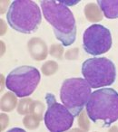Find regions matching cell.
<instances>
[{
    "mask_svg": "<svg viewBox=\"0 0 118 132\" xmlns=\"http://www.w3.org/2000/svg\"><path fill=\"white\" fill-rule=\"evenodd\" d=\"M8 122V116L6 115V114H1V124L2 123H4L3 124V126H1V130L2 129H5V128L6 127V123Z\"/></svg>",
    "mask_w": 118,
    "mask_h": 132,
    "instance_id": "17",
    "label": "cell"
},
{
    "mask_svg": "<svg viewBox=\"0 0 118 132\" xmlns=\"http://www.w3.org/2000/svg\"><path fill=\"white\" fill-rule=\"evenodd\" d=\"M28 50L35 60L42 61L46 58L47 47L43 40L39 38H33L28 42Z\"/></svg>",
    "mask_w": 118,
    "mask_h": 132,
    "instance_id": "9",
    "label": "cell"
},
{
    "mask_svg": "<svg viewBox=\"0 0 118 132\" xmlns=\"http://www.w3.org/2000/svg\"><path fill=\"white\" fill-rule=\"evenodd\" d=\"M17 99L11 92H8L1 100V109L5 111H11L17 106Z\"/></svg>",
    "mask_w": 118,
    "mask_h": 132,
    "instance_id": "12",
    "label": "cell"
},
{
    "mask_svg": "<svg viewBox=\"0 0 118 132\" xmlns=\"http://www.w3.org/2000/svg\"><path fill=\"white\" fill-rule=\"evenodd\" d=\"M50 54L57 58H62L63 54V47L60 45H52L50 49Z\"/></svg>",
    "mask_w": 118,
    "mask_h": 132,
    "instance_id": "16",
    "label": "cell"
},
{
    "mask_svg": "<svg viewBox=\"0 0 118 132\" xmlns=\"http://www.w3.org/2000/svg\"><path fill=\"white\" fill-rule=\"evenodd\" d=\"M40 5L45 18L52 26L57 40L64 46L74 44L76 38V23L68 6L54 0H42Z\"/></svg>",
    "mask_w": 118,
    "mask_h": 132,
    "instance_id": "1",
    "label": "cell"
},
{
    "mask_svg": "<svg viewBox=\"0 0 118 132\" xmlns=\"http://www.w3.org/2000/svg\"><path fill=\"white\" fill-rule=\"evenodd\" d=\"M25 126L29 129H34V128H37L39 126V122H40V118H38L35 115H29L26 116L23 120Z\"/></svg>",
    "mask_w": 118,
    "mask_h": 132,
    "instance_id": "13",
    "label": "cell"
},
{
    "mask_svg": "<svg viewBox=\"0 0 118 132\" xmlns=\"http://www.w3.org/2000/svg\"><path fill=\"white\" fill-rule=\"evenodd\" d=\"M91 93L90 85L82 78L67 79L60 89L62 102L75 117H77L83 111Z\"/></svg>",
    "mask_w": 118,
    "mask_h": 132,
    "instance_id": "5",
    "label": "cell"
},
{
    "mask_svg": "<svg viewBox=\"0 0 118 132\" xmlns=\"http://www.w3.org/2000/svg\"><path fill=\"white\" fill-rule=\"evenodd\" d=\"M85 108L91 120H102L105 127L111 126L118 120V92L112 88L96 90L91 93Z\"/></svg>",
    "mask_w": 118,
    "mask_h": 132,
    "instance_id": "2",
    "label": "cell"
},
{
    "mask_svg": "<svg viewBox=\"0 0 118 132\" xmlns=\"http://www.w3.org/2000/svg\"><path fill=\"white\" fill-rule=\"evenodd\" d=\"M46 101L47 109L44 116L46 127L49 131L63 132L72 127L75 116L65 106L58 103L52 93H46Z\"/></svg>",
    "mask_w": 118,
    "mask_h": 132,
    "instance_id": "7",
    "label": "cell"
},
{
    "mask_svg": "<svg viewBox=\"0 0 118 132\" xmlns=\"http://www.w3.org/2000/svg\"><path fill=\"white\" fill-rule=\"evenodd\" d=\"M6 19L12 29L22 34L35 32L42 21L38 5L30 0H16L10 5Z\"/></svg>",
    "mask_w": 118,
    "mask_h": 132,
    "instance_id": "3",
    "label": "cell"
},
{
    "mask_svg": "<svg viewBox=\"0 0 118 132\" xmlns=\"http://www.w3.org/2000/svg\"><path fill=\"white\" fill-rule=\"evenodd\" d=\"M57 71V63L55 62H47L42 66V72L45 75H51Z\"/></svg>",
    "mask_w": 118,
    "mask_h": 132,
    "instance_id": "14",
    "label": "cell"
},
{
    "mask_svg": "<svg viewBox=\"0 0 118 132\" xmlns=\"http://www.w3.org/2000/svg\"><path fill=\"white\" fill-rule=\"evenodd\" d=\"M19 106H18V112L20 114H26L30 111V107H31L32 101L31 100H23V101H19Z\"/></svg>",
    "mask_w": 118,
    "mask_h": 132,
    "instance_id": "15",
    "label": "cell"
},
{
    "mask_svg": "<svg viewBox=\"0 0 118 132\" xmlns=\"http://www.w3.org/2000/svg\"><path fill=\"white\" fill-rule=\"evenodd\" d=\"M85 14L87 20L91 21V22H97L102 19L101 9L98 8L96 5L93 4V3L85 6Z\"/></svg>",
    "mask_w": 118,
    "mask_h": 132,
    "instance_id": "11",
    "label": "cell"
},
{
    "mask_svg": "<svg viewBox=\"0 0 118 132\" xmlns=\"http://www.w3.org/2000/svg\"><path fill=\"white\" fill-rule=\"evenodd\" d=\"M82 73L91 88L110 86L116 78L114 63L106 57L89 58L82 64Z\"/></svg>",
    "mask_w": 118,
    "mask_h": 132,
    "instance_id": "4",
    "label": "cell"
},
{
    "mask_svg": "<svg viewBox=\"0 0 118 132\" xmlns=\"http://www.w3.org/2000/svg\"><path fill=\"white\" fill-rule=\"evenodd\" d=\"M112 47V35L108 28L94 24L85 31L83 35V48L91 55L103 54Z\"/></svg>",
    "mask_w": 118,
    "mask_h": 132,
    "instance_id": "8",
    "label": "cell"
},
{
    "mask_svg": "<svg viewBox=\"0 0 118 132\" xmlns=\"http://www.w3.org/2000/svg\"><path fill=\"white\" fill-rule=\"evenodd\" d=\"M97 3L106 18H118V0H98Z\"/></svg>",
    "mask_w": 118,
    "mask_h": 132,
    "instance_id": "10",
    "label": "cell"
},
{
    "mask_svg": "<svg viewBox=\"0 0 118 132\" xmlns=\"http://www.w3.org/2000/svg\"><path fill=\"white\" fill-rule=\"evenodd\" d=\"M40 79L41 74L35 67L19 66L6 76V85L17 97H27L35 92Z\"/></svg>",
    "mask_w": 118,
    "mask_h": 132,
    "instance_id": "6",
    "label": "cell"
}]
</instances>
